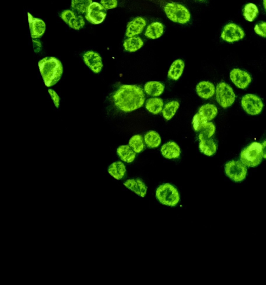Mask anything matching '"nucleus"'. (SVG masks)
<instances>
[{"instance_id": "f257e3e1", "label": "nucleus", "mask_w": 266, "mask_h": 285, "mask_svg": "<svg viewBox=\"0 0 266 285\" xmlns=\"http://www.w3.org/2000/svg\"><path fill=\"white\" fill-rule=\"evenodd\" d=\"M117 108L130 113L141 107L145 102L142 89L136 85H122L113 96Z\"/></svg>"}, {"instance_id": "f03ea898", "label": "nucleus", "mask_w": 266, "mask_h": 285, "mask_svg": "<svg viewBox=\"0 0 266 285\" xmlns=\"http://www.w3.org/2000/svg\"><path fill=\"white\" fill-rule=\"evenodd\" d=\"M38 67L46 87L54 86L62 78L63 65L57 58L45 57L39 61Z\"/></svg>"}, {"instance_id": "7ed1b4c3", "label": "nucleus", "mask_w": 266, "mask_h": 285, "mask_svg": "<svg viewBox=\"0 0 266 285\" xmlns=\"http://www.w3.org/2000/svg\"><path fill=\"white\" fill-rule=\"evenodd\" d=\"M156 197L160 203L169 207L176 206L180 200L178 190L170 184L158 187L156 191Z\"/></svg>"}, {"instance_id": "20e7f679", "label": "nucleus", "mask_w": 266, "mask_h": 285, "mask_svg": "<svg viewBox=\"0 0 266 285\" xmlns=\"http://www.w3.org/2000/svg\"><path fill=\"white\" fill-rule=\"evenodd\" d=\"M262 144L253 142L245 148L241 153V162L246 167H255L263 160Z\"/></svg>"}, {"instance_id": "39448f33", "label": "nucleus", "mask_w": 266, "mask_h": 285, "mask_svg": "<svg viewBox=\"0 0 266 285\" xmlns=\"http://www.w3.org/2000/svg\"><path fill=\"white\" fill-rule=\"evenodd\" d=\"M164 10L167 17L174 22L185 24L190 20V12L183 4L175 2L167 3Z\"/></svg>"}, {"instance_id": "423d86ee", "label": "nucleus", "mask_w": 266, "mask_h": 285, "mask_svg": "<svg viewBox=\"0 0 266 285\" xmlns=\"http://www.w3.org/2000/svg\"><path fill=\"white\" fill-rule=\"evenodd\" d=\"M218 103L223 108H228L234 103L236 95L233 89L225 82L219 83L216 88Z\"/></svg>"}, {"instance_id": "0eeeda50", "label": "nucleus", "mask_w": 266, "mask_h": 285, "mask_svg": "<svg viewBox=\"0 0 266 285\" xmlns=\"http://www.w3.org/2000/svg\"><path fill=\"white\" fill-rule=\"evenodd\" d=\"M241 104L247 114L256 115L262 112L264 103L261 98L254 95H246L242 97Z\"/></svg>"}, {"instance_id": "6e6552de", "label": "nucleus", "mask_w": 266, "mask_h": 285, "mask_svg": "<svg viewBox=\"0 0 266 285\" xmlns=\"http://www.w3.org/2000/svg\"><path fill=\"white\" fill-rule=\"evenodd\" d=\"M225 172L229 178L233 181L240 182L246 179L247 169L242 162L231 161L226 163Z\"/></svg>"}, {"instance_id": "1a4fd4ad", "label": "nucleus", "mask_w": 266, "mask_h": 285, "mask_svg": "<svg viewBox=\"0 0 266 285\" xmlns=\"http://www.w3.org/2000/svg\"><path fill=\"white\" fill-rule=\"evenodd\" d=\"M106 16V9L99 2H93L88 7L85 17L91 24L98 25L104 21Z\"/></svg>"}, {"instance_id": "9d476101", "label": "nucleus", "mask_w": 266, "mask_h": 285, "mask_svg": "<svg viewBox=\"0 0 266 285\" xmlns=\"http://www.w3.org/2000/svg\"><path fill=\"white\" fill-rule=\"evenodd\" d=\"M245 33L242 28L234 23L226 25L221 34L222 39L228 43H234L244 38Z\"/></svg>"}, {"instance_id": "9b49d317", "label": "nucleus", "mask_w": 266, "mask_h": 285, "mask_svg": "<svg viewBox=\"0 0 266 285\" xmlns=\"http://www.w3.org/2000/svg\"><path fill=\"white\" fill-rule=\"evenodd\" d=\"M60 16L70 27L74 30H80L85 25V21L83 17L72 10H64Z\"/></svg>"}, {"instance_id": "f8f14e48", "label": "nucleus", "mask_w": 266, "mask_h": 285, "mask_svg": "<svg viewBox=\"0 0 266 285\" xmlns=\"http://www.w3.org/2000/svg\"><path fill=\"white\" fill-rule=\"evenodd\" d=\"M83 58L84 62L93 73L99 74L102 71L104 65L99 53L93 51H88L84 54Z\"/></svg>"}, {"instance_id": "ddd939ff", "label": "nucleus", "mask_w": 266, "mask_h": 285, "mask_svg": "<svg viewBox=\"0 0 266 285\" xmlns=\"http://www.w3.org/2000/svg\"><path fill=\"white\" fill-rule=\"evenodd\" d=\"M230 78L235 85L242 90L248 87L252 82V78L249 73L240 69H234L230 73Z\"/></svg>"}, {"instance_id": "4468645a", "label": "nucleus", "mask_w": 266, "mask_h": 285, "mask_svg": "<svg viewBox=\"0 0 266 285\" xmlns=\"http://www.w3.org/2000/svg\"><path fill=\"white\" fill-rule=\"evenodd\" d=\"M27 16L32 38L34 39L40 38L45 32V23L40 18L32 16L29 12L27 13Z\"/></svg>"}, {"instance_id": "2eb2a0df", "label": "nucleus", "mask_w": 266, "mask_h": 285, "mask_svg": "<svg viewBox=\"0 0 266 285\" xmlns=\"http://www.w3.org/2000/svg\"><path fill=\"white\" fill-rule=\"evenodd\" d=\"M146 26V21L142 17H137L128 23L126 36L132 37L141 34Z\"/></svg>"}, {"instance_id": "dca6fc26", "label": "nucleus", "mask_w": 266, "mask_h": 285, "mask_svg": "<svg viewBox=\"0 0 266 285\" xmlns=\"http://www.w3.org/2000/svg\"><path fill=\"white\" fill-rule=\"evenodd\" d=\"M124 185L130 190L136 193L141 197H144L147 193V188L144 182L139 179H130L125 182Z\"/></svg>"}, {"instance_id": "f3484780", "label": "nucleus", "mask_w": 266, "mask_h": 285, "mask_svg": "<svg viewBox=\"0 0 266 285\" xmlns=\"http://www.w3.org/2000/svg\"><path fill=\"white\" fill-rule=\"evenodd\" d=\"M162 155L168 160H173L179 158L181 149L179 145L174 142H167L161 148Z\"/></svg>"}, {"instance_id": "a211bd4d", "label": "nucleus", "mask_w": 266, "mask_h": 285, "mask_svg": "<svg viewBox=\"0 0 266 285\" xmlns=\"http://www.w3.org/2000/svg\"><path fill=\"white\" fill-rule=\"evenodd\" d=\"M196 92L202 99H208L215 94V86L211 82L203 81L200 82L196 87Z\"/></svg>"}, {"instance_id": "6ab92c4d", "label": "nucleus", "mask_w": 266, "mask_h": 285, "mask_svg": "<svg viewBox=\"0 0 266 285\" xmlns=\"http://www.w3.org/2000/svg\"><path fill=\"white\" fill-rule=\"evenodd\" d=\"M199 149L205 156H212L217 150V146L215 142L211 139L199 138Z\"/></svg>"}, {"instance_id": "aec40b11", "label": "nucleus", "mask_w": 266, "mask_h": 285, "mask_svg": "<svg viewBox=\"0 0 266 285\" xmlns=\"http://www.w3.org/2000/svg\"><path fill=\"white\" fill-rule=\"evenodd\" d=\"M185 68V64L183 60L177 59L174 61L171 65L169 72H168V78L172 81H177L183 74Z\"/></svg>"}, {"instance_id": "412c9836", "label": "nucleus", "mask_w": 266, "mask_h": 285, "mask_svg": "<svg viewBox=\"0 0 266 285\" xmlns=\"http://www.w3.org/2000/svg\"><path fill=\"white\" fill-rule=\"evenodd\" d=\"M164 30V26L161 22H152L147 27L144 35L148 39H157L162 35Z\"/></svg>"}, {"instance_id": "4be33fe9", "label": "nucleus", "mask_w": 266, "mask_h": 285, "mask_svg": "<svg viewBox=\"0 0 266 285\" xmlns=\"http://www.w3.org/2000/svg\"><path fill=\"white\" fill-rule=\"evenodd\" d=\"M117 153L123 161L131 163H133L136 158V153L130 147L129 145H124L120 146L117 149Z\"/></svg>"}, {"instance_id": "5701e85b", "label": "nucleus", "mask_w": 266, "mask_h": 285, "mask_svg": "<svg viewBox=\"0 0 266 285\" xmlns=\"http://www.w3.org/2000/svg\"><path fill=\"white\" fill-rule=\"evenodd\" d=\"M165 90L164 84L159 82H148L144 86V91L148 95L158 96L161 95Z\"/></svg>"}, {"instance_id": "b1692460", "label": "nucleus", "mask_w": 266, "mask_h": 285, "mask_svg": "<svg viewBox=\"0 0 266 285\" xmlns=\"http://www.w3.org/2000/svg\"><path fill=\"white\" fill-rule=\"evenodd\" d=\"M108 172L115 179L121 180L124 179L127 173V168L122 162H115L109 166Z\"/></svg>"}, {"instance_id": "393cba45", "label": "nucleus", "mask_w": 266, "mask_h": 285, "mask_svg": "<svg viewBox=\"0 0 266 285\" xmlns=\"http://www.w3.org/2000/svg\"><path fill=\"white\" fill-rule=\"evenodd\" d=\"M143 44V41L141 37L134 36L128 37V39L125 40L124 47L128 52L133 53L141 49Z\"/></svg>"}, {"instance_id": "a878e982", "label": "nucleus", "mask_w": 266, "mask_h": 285, "mask_svg": "<svg viewBox=\"0 0 266 285\" xmlns=\"http://www.w3.org/2000/svg\"><path fill=\"white\" fill-rule=\"evenodd\" d=\"M198 113L202 117L208 121L216 118L218 114V109L216 106L211 104H205L200 107Z\"/></svg>"}, {"instance_id": "bb28decb", "label": "nucleus", "mask_w": 266, "mask_h": 285, "mask_svg": "<svg viewBox=\"0 0 266 285\" xmlns=\"http://www.w3.org/2000/svg\"><path fill=\"white\" fill-rule=\"evenodd\" d=\"M145 106L150 113L156 115L162 111L164 101L160 98H151L147 100Z\"/></svg>"}, {"instance_id": "cd10ccee", "label": "nucleus", "mask_w": 266, "mask_h": 285, "mask_svg": "<svg viewBox=\"0 0 266 285\" xmlns=\"http://www.w3.org/2000/svg\"><path fill=\"white\" fill-rule=\"evenodd\" d=\"M144 142L150 148H155L160 146L161 138L159 134L154 130L148 132L144 137Z\"/></svg>"}, {"instance_id": "c85d7f7f", "label": "nucleus", "mask_w": 266, "mask_h": 285, "mask_svg": "<svg viewBox=\"0 0 266 285\" xmlns=\"http://www.w3.org/2000/svg\"><path fill=\"white\" fill-rule=\"evenodd\" d=\"M180 104L177 101H171L168 102L162 109V115L166 120H170L179 108Z\"/></svg>"}, {"instance_id": "c756f323", "label": "nucleus", "mask_w": 266, "mask_h": 285, "mask_svg": "<svg viewBox=\"0 0 266 285\" xmlns=\"http://www.w3.org/2000/svg\"><path fill=\"white\" fill-rule=\"evenodd\" d=\"M259 13V8L255 4L249 3L246 4L243 14L247 21L253 22Z\"/></svg>"}, {"instance_id": "7c9ffc66", "label": "nucleus", "mask_w": 266, "mask_h": 285, "mask_svg": "<svg viewBox=\"0 0 266 285\" xmlns=\"http://www.w3.org/2000/svg\"><path fill=\"white\" fill-rule=\"evenodd\" d=\"M92 2V0H72L71 7L77 13H85Z\"/></svg>"}, {"instance_id": "2f4dec72", "label": "nucleus", "mask_w": 266, "mask_h": 285, "mask_svg": "<svg viewBox=\"0 0 266 285\" xmlns=\"http://www.w3.org/2000/svg\"><path fill=\"white\" fill-rule=\"evenodd\" d=\"M129 146L136 153L142 152L144 149L143 138L141 135H134L130 139Z\"/></svg>"}, {"instance_id": "473e14b6", "label": "nucleus", "mask_w": 266, "mask_h": 285, "mask_svg": "<svg viewBox=\"0 0 266 285\" xmlns=\"http://www.w3.org/2000/svg\"><path fill=\"white\" fill-rule=\"evenodd\" d=\"M216 130V126L212 122H207L205 123L200 130L199 138H211L215 133Z\"/></svg>"}, {"instance_id": "72a5a7b5", "label": "nucleus", "mask_w": 266, "mask_h": 285, "mask_svg": "<svg viewBox=\"0 0 266 285\" xmlns=\"http://www.w3.org/2000/svg\"><path fill=\"white\" fill-rule=\"evenodd\" d=\"M208 122V121L204 119L198 113L196 114L193 118L192 125L194 130L195 132H199L201 130L203 126Z\"/></svg>"}, {"instance_id": "f704fd0d", "label": "nucleus", "mask_w": 266, "mask_h": 285, "mask_svg": "<svg viewBox=\"0 0 266 285\" xmlns=\"http://www.w3.org/2000/svg\"><path fill=\"white\" fill-rule=\"evenodd\" d=\"M256 33L259 36L266 37V22H262L255 25L254 28Z\"/></svg>"}, {"instance_id": "c9c22d12", "label": "nucleus", "mask_w": 266, "mask_h": 285, "mask_svg": "<svg viewBox=\"0 0 266 285\" xmlns=\"http://www.w3.org/2000/svg\"><path fill=\"white\" fill-rule=\"evenodd\" d=\"M101 3L106 10H110L118 7V0H101Z\"/></svg>"}, {"instance_id": "e433bc0d", "label": "nucleus", "mask_w": 266, "mask_h": 285, "mask_svg": "<svg viewBox=\"0 0 266 285\" xmlns=\"http://www.w3.org/2000/svg\"><path fill=\"white\" fill-rule=\"evenodd\" d=\"M48 92L51 97V99H52L54 102L55 107H57V108H59L60 98L57 95V93L53 90H49Z\"/></svg>"}, {"instance_id": "4c0bfd02", "label": "nucleus", "mask_w": 266, "mask_h": 285, "mask_svg": "<svg viewBox=\"0 0 266 285\" xmlns=\"http://www.w3.org/2000/svg\"><path fill=\"white\" fill-rule=\"evenodd\" d=\"M33 43H34V48L35 51H36V50H38V52H39V51L40 50L41 47V44L40 43V42L38 41L33 40Z\"/></svg>"}, {"instance_id": "58836bf2", "label": "nucleus", "mask_w": 266, "mask_h": 285, "mask_svg": "<svg viewBox=\"0 0 266 285\" xmlns=\"http://www.w3.org/2000/svg\"><path fill=\"white\" fill-rule=\"evenodd\" d=\"M262 152L263 158L266 159V141L262 144Z\"/></svg>"}, {"instance_id": "ea45409f", "label": "nucleus", "mask_w": 266, "mask_h": 285, "mask_svg": "<svg viewBox=\"0 0 266 285\" xmlns=\"http://www.w3.org/2000/svg\"><path fill=\"white\" fill-rule=\"evenodd\" d=\"M263 4H264V7L265 8V10L266 12V0H264L263 1Z\"/></svg>"}, {"instance_id": "a19ab883", "label": "nucleus", "mask_w": 266, "mask_h": 285, "mask_svg": "<svg viewBox=\"0 0 266 285\" xmlns=\"http://www.w3.org/2000/svg\"><path fill=\"white\" fill-rule=\"evenodd\" d=\"M198 1H203V0H198Z\"/></svg>"}]
</instances>
